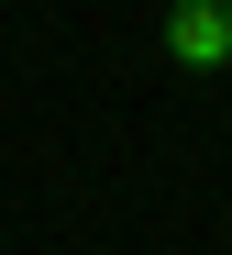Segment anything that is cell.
Here are the masks:
<instances>
[{"label": "cell", "instance_id": "6da1fadb", "mask_svg": "<svg viewBox=\"0 0 232 255\" xmlns=\"http://www.w3.org/2000/svg\"><path fill=\"white\" fill-rule=\"evenodd\" d=\"M166 56L199 67V78H221L232 67V0H166Z\"/></svg>", "mask_w": 232, "mask_h": 255}]
</instances>
